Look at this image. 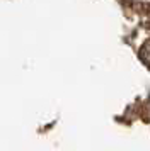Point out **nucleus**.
<instances>
[{
    "label": "nucleus",
    "mask_w": 150,
    "mask_h": 151,
    "mask_svg": "<svg viewBox=\"0 0 150 151\" xmlns=\"http://www.w3.org/2000/svg\"><path fill=\"white\" fill-rule=\"evenodd\" d=\"M138 58L142 60L143 65H147L150 68V41L143 42V46L140 48V51H138Z\"/></svg>",
    "instance_id": "f257e3e1"
}]
</instances>
